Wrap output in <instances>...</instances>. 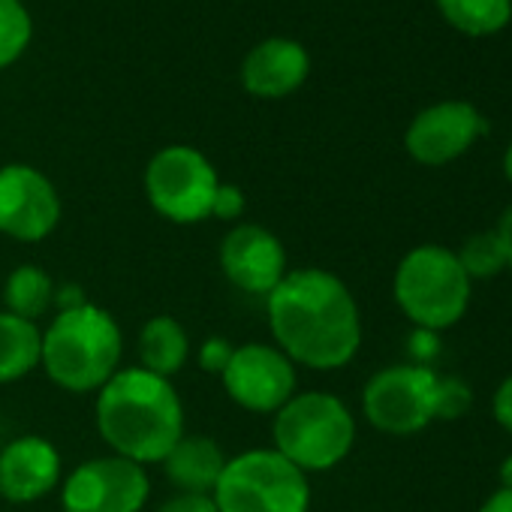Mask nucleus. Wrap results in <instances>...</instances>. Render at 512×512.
I'll list each match as a JSON object with an SVG mask.
<instances>
[{
  "mask_svg": "<svg viewBox=\"0 0 512 512\" xmlns=\"http://www.w3.org/2000/svg\"><path fill=\"white\" fill-rule=\"evenodd\" d=\"M470 287L473 281L464 275L455 250L443 244H419L407 250L392 281L401 314L422 332L455 326L467 314Z\"/></svg>",
  "mask_w": 512,
  "mask_h": 512,
  "instance_id": "obj_5",
  "label": "nucleus"
},
{
  "mask_svg": "<svg viewBox=\"0 0 512 512\" xmlns=\"http://www.w3.org/2000/svg\"><path fill=\"white\" fill-rule=\"evenodd\" d=\"M473 401V392L464 380L458 377H440V389H437V419H458L467 413Z\"/></svg>",
  "mask_w": 512,
  "mask_h": 512,
  "instance_id": "obj_23",
  "label": "nucleus"
},
{
  "mask_svg": "<svg viewBox=\"0 0 512 512\" xmlns=\"http://www.w3.org/2000/svg\"><path fill=\"white\" fill-rule=\"evenodd\" d=\"M491 413L497 419V425L503 431L512 434V374L494 389V398H491Z\"/></svg>",
  "mask_w": 512,
  "mask_h": 512,
  "instance_id": "obj_27",
  "label": "nucleus"
},
{
  "mask_svg": "<svg viewBox=\"0 0 512 512\" xmlns=\"http://www.w3.org/2000/svg\"><path fill=\"white\" fill-rule=\"evenodd\" d=\"M223 278L247 296H269L290 272L284 241L260 223H235L217 250Z\"/></svg>",
  "mask_w": 512,
  "mask_h": 512,
  "instance_id": "obj_12",
  "label": "nucleus"
},
{
  "mask_svg": "<svg viewBox=\"0 0 512 512\" xmlns=\"http://www.w3.org/2000/svg\"><path fill=\"white\" fill-rule=\"evenodd\" d=\"M497 238L503 244V256H506V269H512V205L503 211V217L497 220Z\"/></svg>",
  "mask_w": 512,
  "mask_h": 512,
  "instance_id": "obj_28",
  "label": "nucleus"
},
{
  "mask_svg": "<svg viewBox=\"0 0 512 512\" xmlns=\"http://www.w3.org/2000/svg\"><path fill=\"white\" fill-rule=\"evenodd\" d=\"M55 293H58V284L43 266L22 263L7 275L4 293L0 296H4V311L16 314L22 320L40 323L55 308Z\"/></svg>",
  "mask_w": 512,
  "mask_h": 512,
  "instance_id": "obj_19",
  "label": "nucleus"
},
{
  "mask_svg": "<svg viewBox=\"0 0 512 512\" xmlns=\"http://www.w3.org/2000/svg\"><path fill=\"white\" fill-rule=\"evenodd\" d=\"M232 350H235V344H229V338H223V335H211V338H205V341L199 344V353H196L199 368H202L205 374L220 377V374H223V368H226V365H229V359H232Z\"/></svg>",
  "mask_w": 512,
  "mask_h": 512,
  "instance_id": "obj_24",
  "label": "nucleus"
},
{
  "mask_svg": "<svg viewBox=\"0 0 512 512\" xmlns=\"http://www.w3.org/2000/svg\"><path fill=\"white\" fill-rule=\"evenodd\" d=\"M64 461L43 434L13 437L0 449V497L10 503H37L61 485Z\"/></svg>",
  "mask_w": 512,
  "mask_h": 512,
  "instance_id": "obj_14",
  "label": "nucleus"
},
{
  "mask_svg": "<svg viewBox=\"0 0 512 512\" xmlns=\"http://www.w3.org/2000/svg\"><path fill=\"white\" fill-rule=\"evenodd\" d=\"M229 455L208 434H187L160 461L163 476L178 494H211Z\"/></svg>",
  "mask_w": 512,
  "mask_h": 512,
  "instance_id": "obj_16",
  "label": "nucleus"
},
{
  "mask_svg": "<svg viewBox=\"0 0 512 512\" xmlns=\"http://www.w3.org/2000/svg\"><path fill=\"white\" fill-rule=\"evenodd\" d=\"M148 497V467L112 452L82 461L61 482L64 512H142Z\"/></svg>",
  "mask_w": 512,
  "mask_h": 512,
  "instance_id": "obj_10",
  "label": "nucleus"
},
{
  "mask_svg": "<svg viewBox=\"0 0 512 512\" xmlns=\"http://www.w3.org/2000/svg\"><path fill=\"white\" fill-rule=\"evenodd\" d=\"M437 7L452 28L470 37L494 34L512 19V0H437Z\"/></svg>",
  "mask_w": 512,
  "mask_h": 512,
  "instance_id": "obj_20",
  "label": "nucleus"
},
{
  "mask_svg": "<svg viewBox=\"0 0 512 512\" xmlns=\"http://www.w3.org/2000/svg\"><path fill=\"white\" fill-rule=\"evenodd\" d=\"M220 178L211 160L190 145L160 148L145 169V196L151 208L178 226H193L211 217Z\"/></svg>",
  "mask_w": 512,
  "mask_h": 512,
  "instance_id": "obj_7",
  "label": "nucleus"
},
{
  "mask_svg": "<svg viewBox=\"0 0 512 512\" xmlns=\"http://www.w3.org/2000/svg\"><path fill=\"white\" fill-rule=\"evenodd\" d=\"M455 256H458V263L470 281H485V278H494L506 269L503 244H500L494 229L470 235L461 244V250H455Z\"/></svg>",
  "mask_w": 512,
  "mask_h": 512,
  "instance_id": "obj_21",
  "label": "nucleus"
},
{
  "mask_svg": "<svg viewBox=\"0 0 512 512\" xmlns=\"http://www.w3.org/2000/svg\"><path fill=\"white\" fill-rule=\"evenodd\" d=\"M497 476H500V488H512V455L500 464Z\"/></svg>",
  "mask_w": 512,
  "mask_h": 512,
  "instance_id": "obj_30",
  "label": "nucleus"
},
{
  "mask_svg": "<svg viewBox=\"0 0 512 512\" xmlns=\"http://www.w3.org/2000/svg\"><path fill=\"white\" fill-rule=\"evenodd\" d=\"M43 329L40 323L0 311V383H16L40 368Z\"/></svg>",
  "mask_w": 512,
  "mask_h": 512,
  "instance_id": "obj_18",
  "label": "nucleus"
},
{
  "mask_svg": "<svg viewBox=\"0 0 512 512\" xmlns=\"http://www.w3.org/2000/svg\"><path fill=\"white\" fill-rule=\"evenodd\" d=\"M31 34L34 25L22 0H0V70L22 58Z\"/></svg>",
  "mask_w": 512,
  "mask_h": 512,
  "instance_id": "obj_22",
  "label": "nucleus"
},
{
  "mask_svg": "<svg viewBox=\"0 0 512 512\" xmlns=\"http://www.w3.org/2000/svg\"><path fill=\"white\" fill-rule=\"evenodd\" d=\"M121 359L124 332L118 320L94 302L55 311L52 323L43 329L40 368L64 392H100L124 368Z\"/></svg>",
  "mask_w": 512,
  "mask_h": 512,
  "instance_id": "obj_3",
  "label": "nucleus"
},
{
  "mask_svg": "<svg viewBox=\"0 0 512 512\" xmlns=\"http://www.w3.org/2000/svg\"><path fill=\"white\" fill-rule=\"evenodd\" d=\"M211 500L217 512H311V482L275 449L229 455Z\"/></svg>",
  "mask_w": 512,
  "mask_h": 512,
  "instance_id": "obj_6",
  "label": "nucleus"
},
{
  "mask_svg": "<svg viewBox=\"0 0 512 512\" xmlns=\"http://www.w3.org/2000/svg\"><path fill=\"white\" fill-rule=\"evenodd\" d=\"M479 512H512V488H497L494 494H488Z\"/></svg>",
  "mask_w": 512,
  "mask_h": 512,
  "instance_id": "obj_29",
  "label": "nucleus"
},
{
  "mask_svg": "<svg viewBox=\"0 0 512 512\" xmlns=\"http://www.w3.org/2000/svg\"><path fill=\"white\" fill-rule=\"evenodd\" d=\"M308 70H311L308 52L293 40L275 37V40L260 43L244 58L241 82L253 97L281 100L302 88V82L308 79Z\"/></svg>",
  "mask_w": 512,
  "mask_h": 512,
  "instance_id": "obj_15",
  "label": "nucleus"
},
{
  "mask_svg": "<svg viewBox=\"0 0 512 512\" xmlns=\"http://www.w3.org/2000/svg\"><path fill=\"white\" fill-rule=\"evenodd\" d=\"M94 422L112 455L148 467L160 464L184 437V404L172 380L133 365L97 392Z\"/></svg>",
  "mask_w": 512,
  "mask_h": 512,
  "instance_id": "obj_2",
  "label": "nucleus"
},
{
  "mask_svg": "<svg viewBox=\"0 0 512 512\" xmlns=\"http://www.w3.org/2000/svg\"><path fill=\"white\" fill-rule=\"evenodd\" d=\"M437 389L440 374L431 368L389 365L365 383L362 413L377 431L389 437H410L437 419Z\"/></svg>",
  "mask_w": 512,
  "mask_h": 512,
  "instance_id": "obj_8",
  "label": "nucleus"
},
{
  "mask_svg": "<svg viewBox=\"0 0 512 512\" xmlns=\"http://www.w3.org/2000/svg\"><path fill=\"white\" fill-rule=\"evenodd\" d=\"M220 383L235 407L256 416H275L299 392V371L275 344L250 341L232 350Z\"/></svg>",
  "mask_w": 512,
  "mask_h": 512,
  "instance_id": "obj_9",
  "label": "nucleus"
},
{
  "mask_svg": "<svg viewBox=\"0 0 512 512\" xmlns=\"http://www.w3.org/2000/svg\"><path fill=\"white\" fill-rule=\"evenodd\" d=\"M61 223V196L52 178L28 163L0 169V235L22 244L49 238Z\"/></svg>",
  "mask_w": 512,
  "mask_h": 512,
  "instance_id": "obj_11",
  "label": "nucleus"
},
{
  "mask_svg": "<svg viewBox=\"0 0 512 512\" xmlns=\"http://www.w3.org/2000/svg\"><path fill=\"white\" fill-rule=\"evenodd\" d=\"M136 350H139V368L163 380H172L175 374H181L193 353L187 329L169 314H157L139 329Z\"/></svg>",
  "mask_w": 512,
  "mask_h": 512,
  "instance_id": "obj_17",
  "label": "nucleus"
},
{
  "mask_svg": "<svg viewBox=\"0 0 512 512\" xmlns=\"http://www.w3.org/2000/svg\"><path fill=\"white\" fill-rule=\"evenodd\" d=\"M503 172H506V178H509V184H512V142H509V148H506V154H503Z\"/></svg>",
  "mask_w": 512,
  "mask_h": 512,
  "instance_id": "obj_31",
  "label": "nucleus"
},
{
  "mask_svg": "<svg viewBox=\"0 0 512 512\" xmlns=\"http://www.w3.org/2000/svg\"><path fill=\"white\" fill-rule=\"evenodd\" d=\"M244 208H247L244 190L235 187V184H223V181H220V187H217V193H214L211 217L226 220V223H238V217L244 214Z\"/></svg>",
  "mask_w": 512,
  "mask_h": 512,
  "instance_id": "obj_25",
  "label": "nucleus"
},
{
  "mask_svg": "<svg viewBox=\"0 0 512 512\" xmlns=\"http://www.w3.org/2000/svg\"><path fill=\"white\" fill-rule=\"evenodd\" d=\"M157 512H217L211 494H178L169 497L166 503H160Z\"/></svg>",
  "mask_w": 512,
  "mask_h": 512,
  "instance_id": "obj_26",
  "label": "nucleus"
},
{
  "mask_svg": "<svg viewBox=\"0 0 512 512\" xmlns=\"http://www.w3.org/2000/svg\"><path fill=\"white\" fill-rule=\"evenodd\" d=\"M488 130L476 106L464 100H443L422 109L404 136L407 154L422 166H446L458 160Z\"/></svg>",
  "mask_w": 512,
  "mask_h": 512,
  "instance_id": "obj_13",
  "label": "nucleus"
},
{
  "mask_svg": "<svg viewBox=\"0 0 512 512\" xmlns=\"http://www.w3.org/2000/svg\"><path fill=\"white\" fill-rule=\"evenodd\" d=\"M272 437V449L302 473H326L353 452L356 416L332 392H296L272 416Z\"/></svg>",
  "mask_w": 512,
  "mask_h": 512,
  "instance_id": "obj_4",
  "label": "nucleus"
},
{
  "mask_svg": "<svg viewBox=\"0 0 512 512\" xmlns=\"http://www.w3.org/2000/svg\"><path fill=\"white\" fill-rule=\"evenodd\" d=\"M269 332L290 362L311 371L347 368L362 347V314L350 287L329 269H290L266 296Z\"/></svg>",
  "mask_w": 512,
  "mask_h": 512,
  "instance_id": "obj_1",
  "label": "nucleus"
}]
</instances>
